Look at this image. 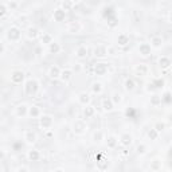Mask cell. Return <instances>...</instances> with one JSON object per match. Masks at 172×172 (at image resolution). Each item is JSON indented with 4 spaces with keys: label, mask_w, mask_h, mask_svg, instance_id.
<instances>
[{
    "label": "cell",
    "mask_w": 172,
    "mask_h": 172,
    "mask_svg": "<svg viewBox=\"0 0 172 172\" xmlns=\"http://www.w3.org/2000/svg\"><path fill=\"white\" fill-rule=\"evenodd\" d=\"M38 89H39V84L38 81L35 79H28L24 85V93L27 96H35L38 93Z\"/></svg>",
    "instance_id": "1"
},
{
    "label": "cell",
    "mask_w": 172,
    "mask_h": 172,
    "mask_svg": "<svg viewBox=\"0 0 172 172\" xmlns=\"http://www.w3.org/2000/svg\"><path fill=\"white\" fill-rule=\"evenodd\" d=\"M22 36V31L19 27H16V26H12V27H10L7 30V39L11 42H16L19 41Z\"/></svg>",
    "instance_id": "2"
},
{
    "label": "cell",
    "mask_w": 172,
    "mask_h": 172,
    "mask_svg": "<svg viewBox=\"0 0 172 172\" xmlns=\"http://www.w3.org/2000/svg\"><path fill=\"white\" fill-rule=\"evenodd\" d=\"M23 79H24V73H23L22 70H14L12 73H11V82L12 84H22Z\"/></svg>",
    "instance_id": "3"
},
{
    "label": "cell",
    "mask_w": 172,
    "mask_h": 172,
    "mask_svg": "<svg viewBox=\"0 0 172 172\" xmlns=\"http://www.w3.org/2000/svg\"><path fill=\"white\" fill-rule=\"evenodd\" d=\"M73 131L75 132L77 134L84 133V132L86 131V124H85L84 120H77V121L74 122V125H73Z\"/></svg>",
    "instance_id": "4"
},
{
    "label": "cell",
    "mask_w": 172,
    "mask_h": 172,
    "mask_svg": "<svg viewBox=\"0 0 172 172\" xmlns=\"http://www.w3.org/2000/svg\"><path fill=\"white\" fill-rule=\"evenodd\" d=\"M54 20L55 22H63L65 18H66V11L63 8H57L55 11H54Z\"/></svg>",
    "instance_id": "5"
},
{
    "label": "cell",
    "mask_w": 172,
    "mask_h": 172,
    "mask_svg": "<svg viewBox=\"0 0 172 172\" xmlns=\"http://www.w3.org/2000/svg\"><path fill=\"white\" fill-rule=\"evenodd\" d=\"M139 53L143 57H148L151 54V45L149 43H141L139 47Z\"/></svg>",
    "instance_id": "6"
},
{
    "label": "cell",
    "mask_w": 172,
    "mask_h": 172,
    "mask_svg": "<svg viewBox=\"0 0 172 172\" xmlns=\"http://www.w3.org/2000/svg\"><path fill=\"white\" fill-rule=\"evenodd\" d=\"M53 125V117L51 116H42L41 117V127L47 129Z\"/></svg>",
    "instance_id": "7"
},
{
    "label": "cell",
    "mask_w": 172,
    "mask_h": 172,
    "mask_svg": "<svg viewBox=\"0 0 172 172\" xmlns=\"http://www.w3.org/2000/svg\"><path fill=\"white\" fill-rule=\"evenodd\" d=\"M94 71H96L97 75H105L108 71V65L106 63H97Z\"/></svg>",
    "instance_id": "8"
},
{
    "label": "cell",
    "mask_w": 172,
    "mask_h": 172,
    "mask_svg": "<svg viewBox=\"0 0 172 172\" xmlns=\"http://www.w3.org/2000/svg\"><path fill=\"white\" fill-rule=\"evenodd\" d=\"M61 74L62 71L58 66H51L50 70H48V77L50 78H58V77H61Z\"/></svg>",
    "instance_id": "9"
},
{
    "label": "cell",
    "mask_w": 172,
    "mask_h": 172,
    "mask_svg": "<svg viewBox=\"0 0 172 172\" xmlns=\"http://www.w3.org/2000/svg\"><path fill=\"white\" fill-rule=\"evenodd\" d=\"M118 141L121 143V145H124V147H128V145L132 144V136H131L129 133H122Z\"/></svg>",
    "instance_id": "10"
},
{
    "label": "cell",
    "mask_w": 172,
    "mask_h": 172,
    "mask_svg": "<svg viewBox=\"0 0 172 172\" xmlns=\"http://www.w3.org/2000/svg\"><path fill=\"white\" fill-rule=\"evenodd\" d=\"M171 65H172V61L168 57H161V58L159 59V66L161 69H168Z\"/></svg>",
    "instance_id": "11"
},
{
    "label": "cell",
    "mask_w": 172,
    "mask_h": 172,
    "mask_svg": "<svg viewBox=\"0 0 172 172\" xmlns=\"http://www.w3.org/2000/svg\"><path fill=\"white\" fill-rule=\"evenodd\" d=\"M27 113H28V108L24 104L18 105V106H16V116L23 117V116H26V114H27Z\"/></svg>",
    "instance_id": "12"
},
{
    "label": "cell",
    "mask_w": 172,
    "mask_h": 172,
    "mask_svg": "<svg viewBox=\"0 0 172 172\" xmlns=\"http://www.w3.org/2000/svg\"><path fill=\"white\" fill-rule=\"evenodd\" d=\"M75 54H77V57H78V58H86V55H88V47L84 46V45L79 46V47L77 48Z\"/></svg>",
    "instance_id": "13"
},
{
    "label": "cell",
    "mask_w": 172,
    "mask_h": 172,
    "mask_svg": "<svg viewBox=\"0 0 172 172\" xmlns=\"http://www.w3.org/2000/svg\"><path fill=\"white\" fill-rule=\"evenodd\" d=\"M94 54H96V57H105L108 54V48L105 46H97Z\"/></svg>",
    "instance_id": "14"
},
{
    "label": "cell",
    "mask_w": 172,
    "mask_h": 172,
    "mask_svg": "<svg viewBox=\"0 0 172 172\" xmlns=\"http://www.w3.org/2000/svg\"><path fill=\"white\" fill-rule=\"evenodd\" d=\"M69 31L73 34L79 32V31H81V24H79L78 22H71L70 24H69Z\"/></svg>",
    "instance_id": "15"
},
{
    "label": "cell",
    "mask_w": 172,
    "mask_h": 172,
    "mask_svg": "<svg viewBox=\"0 0 172 172\" xmlns=\"http://www.w3.org/2000/svg\"><path fill=\"white\" fill-rule=\"evenodd\" d=\"M28 159L32 160V161H38V160L41 159V153H39L36 149H31L28 152Z\"/></svg>",
    "instance_id": "16"
},
{
    "label": "cell",
    "mask_w": 172,
    "mask_h": 172,
    "mask_svg": "<svg viewBox=\"0 0 172 172\" xmlns=\"http://www.w3.org/2000/svg\"><path fill=\"white\" fill-rule=\"evenodd\" d=\"M38 35H39V32H38V28H36V27H30V28L27 30V36H28V39H35Z\"/></svg>",
    "instance_id": "17"
},
{
    "label": "cell",
    "mask_w": 172,
    "mask_h": 172,
    "mask_svg": "<svg viewBox=\"0 0 172 172\" xmlns=\"http://www.w3.org/2000/svg\"><path fill=\"white\" fill-rule=\"evenodd\" d=\"M24 140H27L28 143H34L36 140V136L32 131H26L24 132Z\"/></svg>",
    "instance_id": "18"
},
{
    "label": "cell",
    "mask_w": 172,
    "mask_h": 172,
    "mask_svg": "<svg viewBox=\"0 0 172 172\" xmlns=\"http://www.w3.org/2000/svg\"><path fill=\"white\" fill-rule=\"evenodd\" d=\"M117 42H118V45L121 46H125L129 43V36L127 35V34H120L118 38H117Z\"/></svg>",
    "instance_id": "19"
},
{
    "label": "cell",
    "mask_w": 172,
    "mask_h": 172,
    "mask_svg": "<svg viewBox=\"0 0 172 172\" xmlns=\"http://www.w3.org/2000/svg\"><path fill=\"white\" fill-rule=\"evenodd\" d=\"M161 45H163V38L161 36H152L151 46H153V47H160Z\"/></svg>",
    "instance_id": "20"
},
{
    "label": "cell",
    "mask_w": 172,
    "mask_h": 172,
    "mask_svg": "<svg viewBox=\"0 0 172 172\" xmlns=\"http://www.w3.org/2000/svg\"><path fill=\"white\" fill-rule=\"evenodd\" d=\"M28 114L31 117H39L41 116V108L39 106H31L28 109Z\"/></svg>",
    "instance_id": "21"
},
{
    "label": "cell",
    "mask_w": 172,
    "mask_h": 172,
    "mask_svg": "<svg viewBox=\"0 0 172 172\" xmlns=\"http://www.w3.org/2000/svg\"><path fill=\"white\" fill-rule=\"evenodd\" d=\"M94 113H96V109H94V106H86L85 110H84V114H85L86 118H90V117H93Z\"/></svg>",
    "instance_id": "22"
},
{
    "label": "cell",
    "mask_w": 172,
    "mask_h": 172,
    "mask_svg": "<svg viewBox=\"0 0 172 172\" xmlns=\"http://www.w3.org/2000/svg\"><path fill=\"white\" fill-rule=\"evenodd\" d=\"M102 108H104L105 110H112V109H113V101L108 100V98H104L102 100Z\"/></svg>",
    "instance_id": "23"
},
{
    "label": "cell",
    "mask_w": 172,
    "mask_h": 172,
    "mask_svg": "<svg viewBox=\"0 0 172 172\" xmlns=\"http://www.w3.org/2000/svg\"><path fill=\"white\" fill-rule=\"evenodd\" d=\"M71 75H73V70H69V69H66V70L62 71L61 78L63 79V81H69V79L71 78Z\"/></svg>",
    "instance_id": "24"
},
{
    "label": "cell",
    "mask_w": 172,
    "mask_h": 172,
    "mask_svg": "<svg viewBox=\"0 0 172 172\" xmlns=\"http://www.w3.org/2000/svg\"><path fill=\"white\" fill-rule=\"evenodd\" d=\"M78 100H79V102H81L82 105H86L89 101H90V96H89L88 93H81V94H79Z\"/></svg>",
    "instance_id": "25"
},
{
    "label": "cell",
    "mask_w": 172,
    "mask_h": 172,
    "mask_svg": "<svg viewBox=\"0 0 172 172\" xmlns=\"http://www.w3.org/2000/svg\"><path fill=\"white\" fill-rule=\"evenodd\" d=\"M42 43H46V45H51L53 43V36L51 34H43L42 35Z\"/></svg>",
    "instance_id": "26"
},
{
    "label": "cell",
    "mask_w": 172,
    "mask_h": 172,
    "mask_svg": "<svg viewBox=\"0 0 172 172\" xmlns=\"http://www.w3.org/2000/svg\"><path fill=\"white\" fill-rule=\"evenodd\" d=\"M59 51H61V46L58 45V43H55V42H53L50 45V53H53V54H58Z\"/></svg>",
    "instance_id": "27"
},
{
    "label": "cell",
    "mask_w": 172,
    "mask_h": 172,
    "mask_svg": "<svg viewBox=\"0 0 172 172\" xmlns=\"http://www.w3.org/2000/svg\"><path fill=\"white\" fill-rule=\"evenodd\" d=\"M117 143H118V140H117L114 136L108 137V147H109V148H114V147L117 145Z\"/></svg>",
    "instance_id": "28"
},
{
    "label": "cell",
    "mask_w": 172,
    "mask_h": 172,
    "mask_svg": "<svg viewBox=\"0 0 172 172\" xmlns=\"http://www.w3.org/2000/svg\"><path fill=\"white\" fill-rule=\"evenodd\" d=\"M151 168L153 171H159L160 168H161V161H160V160H153V161L151 163Z\"/></svg>",
    "instance_id": "29"
},
{
    "label": "cell",
    "mask_w": 172,
    "mask_h": 172,
    "mask_svg": "<svg viewBox=\"0 0 172 172\" xmlns=\"http://www.w3.org/2000/svg\"><path fill=\"white\" fill-rule=\"evenodd\" d=\"M102 139H104V133H102L101 131H97L96 133L93 134V140H94L96 143H100Z\"/></svg>",
    "instance_id": "30"
},
{
    "label": "cell",
    "mask_w": 172,
    "mask_h": 172,
    "mask_svg": "<svg viewBox=\"0 0 172 172\" xmlns=\"http://www.w3.org/2000/svg\"><path fill=\"white\" fill-rule=\"evenodd\" d=\"M91 90H93L94 93H98L100 94L102 91V85L100 84V82H94L93 86H91Z\"/></svg>",
    "instance_id": "31"
},
{
    "label": "cell",
    "mask_w": 172,
    "mask_h": 172,
    "mask_svg": "<svg viewBox=\"0 0 172 172\" xmlns=\"http://www.w3.org/2000/svg\"><path fill=\"white\" fill-rule=\"evenodd\" d=\"M125 89H127V90H133L134 89V81L132 78H128L127 81H125Z\"/></svg>",
    "instance_id": "32"
},
{
    "label": "cell",
    "mask_w": 172,
    "mask_h": 172,
    "mask_svg": "<svg viewBox=\"0 0 172 172\" xmlns=\"http://www.w3.org/2000/svg\"><path fill=\"white\" fill-rule=\"evenodd\" d=\"M136 71H137V73H140V74H147V73H148L147 65H139V66L136 67Z\"/></svg>",
    "instance_id": "33"
},
{
    "label": "cell",
    "mask_w": 172,
    "mask_h": 172,
    "mask_svg": "<svg viewBox=\"0 0 172 172\" xmlns=\"http://www.w3.org/2000/svg\"><path fill=\"white\" fill-rule=\"evenodd\" d=\"M148 136H149V139H151V140H156L157 137H159V132H157L156 129L153 128V129H151V131L148 132Z\"/></svg>",
    "instance_id": "34"
},
{
    "label": "cell",
    "mask_w": 172,
    "mask_h": 172,
    "mask_svg": "<svg viewBox=\"0 0 172 172\" xmlns=\"http://www.w3.org/2000/svg\"><path fill=\"white\" fill-rule=\"evenodd\" d=\"M7 11H8L7 4H5V3H0V16H2V18L7 14Z\"/></svg>",
    "instance_id": "35"
},
{
    "label": "cell",
    "mask_w": 172,
    "mask_h": 172,
    "mask_svg": "<svg viewBox=\"0 0 172 172\" xmlns=\"http://www.w3.org/2000/svg\"><path fill=\"white\" fill-rule=\"evenodd\" d=\"M161 101L165 102V104H171V102H172V96H171V93H165L164 96L161 97Z\"/></svg>",
    "instance_id": "36"
},
{
    "label": "cell",
    "mask_w": 172,
    "mask_h": 172,
    "mask_svg": "<svg viewBox=\"0 0 172 172\" xmlns=\"http://www.w3.org/2000/svg\"><path fill=\"white\" fill-rule=\"evenodd\" d=\"M161 97H160V96H153V97H152V98H151V104L152 105H159V104H161Z\"/></svg>",
    "instance_id": "37"
},
{
    "label": "cell",
    "mask_w": 172,
    "mask_h": 172,
    "mask_svg": "<svg viewBox=\"0 0 172 172\" xmlns=\"http://www.w3.org/2000/svg\"><path fill=\"white\" fill-rule=\"evenodd\" d=\"M163 85H164V81L163 79H155L152 86H155V88H163Z\"/></svg>",
    "instance_id": "38"
},
{
    "label": "cell",
    "mask_w": 172,
    "mask_h": 172,
    "mask_svg": "<svg viewBox=\"0 0 172 172\" xmlns=\"http://www.w3.org/2000/svg\"><path fill=\"white\" fill-rule=\"evenodd\" d=\"M5 4H7L8 8H16L18 7V3L16 2H8V3H5Z\"/></svg>",
    "instance_id": "39"
},
{
    "label": "cell",
    "mask_w": 172,
    "mask_h": 172,
    "mask_svg": "<svg viewBox=\"0 0 172 172\" xmlns=\"http://www.w3.org/2000/svg\"><path fill=\"white\" fill-rule=\"evenodd\" d=\"M113 102H116V104H117V102H121V96H120L118 93H116L113 96Z\"/></svg>",
    "instance_id": "40"
},
{
    "label": "cell",
    "mask_w": 172,
    "mask_h": 172,
    "mask_svg": "<svg viewBox=\"0 0 172 172\" xmlns=\"http://www.w3.org/2000/svg\"><path fill=\"white\" fill-rule=\"evenodd\" d=\"M125 114H127V117H133V114H134V110L132 108H129L127 109V112H125Z\"/></svg>",
    "instance_id": "41"
},
{
    "label": "cell",
    "mask_w": 172,
    "mask_h": 172,
    "mask_svg": "<svg viewBox=\"0 0 172 172\" xmlns=\"http://www.w3.org/2000/svg\"><path fill=\"white\" fill-rule=\"evenodd\" d=\"M137 152H139V153H144L145 152V145L144 144L139 145V147H137Z\"/></svg>",
    "instance_id": "42"
},
{
    "label": "cell",
    "mask_w": 172,
    "mask_h": 172,
    "mask_svg": "<svg viewBox=\"0 0 172 172\" xmlns=\"http://www.w3.org/2000/svg\"><path fill=\"white\" fill-rule=\"evenodd\" d=\"M155 129H156L157 132H159V131H163V129H164V124H160V122H157L156 127H155Z\"/></svg>",
    "instance_id": "43"
},
{
    "label": "cell",
    "mask_w": 172,
    "mask_h": 172,
    "mask_svg": "<svg viewBox=\"0 0 172 172\" xmlns=\"http://www.w3.org/2000/svg\"><path fill=\"white\" fill-rule=\"evenodd\" d=\"M168 160H170V165L172 167V148L170 149V152H168Z\"/></svg>",
    "instance_id": "44"
},
{
    "label": "cell",
    "mask_w": 172,
    "mask_h": 172,
    "mask_svg": "<svg viewBox=\"0 0 172 172\" xmlns=\"http://www.w3.org/2000/svg\"><path fill=\"white\" fill-rule=\"evenodd\" d=\"M18 172H28V170L27 168H24V167H22V168H19L18 170Z\"/></svg>",
    "instance_id": "45"
},
{
    "label": "cell",
    "mask_w": 172,
    "mask_h": 172,
    "mask_svg": "<svg viewBox=\"0 0 172 172\" xmlns=\"http://www.w3.org/2000/svg\"><path fill=\"white\" fill-rule=\"evenodd\" d=\"M170 19H171V22H172V12H171V16H170Z\"/></svg>",
    "instance_id": "46"
},
{
    "label": "cell",
    "mask_w": 172,
    "mask_h": 172,
    "mask_svg": "<svg viewBox=\"0 0 172 172\" xmlns=\"http://www.w3.org/2000/svg\"><path fill=\"white\" fill-rule=\"evenodd\" d=\"M57 172H62V171H57Z\"/></svg>",
    "instance_id": "47"
},
{
    "label": "cell",
    "mask_w": 172,
    "mask_h": 172,
    "mask_svg": "<svg viewBox=\"0 0 172 172\" xmlns=\"http://www.w3.org/2000/svg\"><path fill=\"white\" fill-rule=\"evenodd\" d=\"M171 86H172V82H171Z\"/></svg>",
    "instance_id": "48"
},
{
    "label": "cell",
    "mask_w": 172,
    "mask_h": 172,
    "mask_svg": "<svg viewBox=\"0 0 172 172\" xmlns=\"http://www.w3.org/2000/svg\"><path fill=\"white\" fill-rule=\"evenodd\" d=\"M106 172H108V171H106Z\"/></svg>",
    "instance_id": "49"
}]
</instances>
